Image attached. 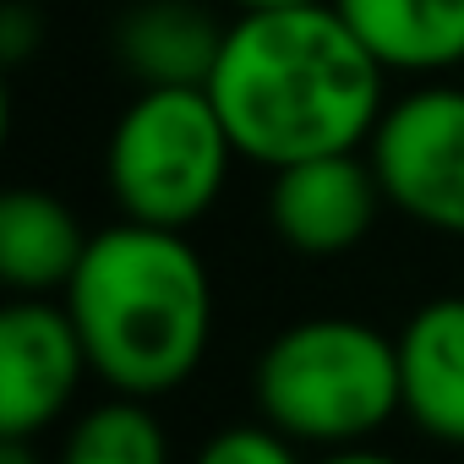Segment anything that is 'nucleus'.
Listing matches in <instances>:
<instances>
[{"label": "nucleus", "mask_w": 464, "mask_h": 464, "mask_svg": "<svg viewBox=\"0 0 464 464\" xmlns=\"http://www.w3.org/2000/svg\"><path fill=\"white\" fill-rule=\"evenodd\" d=\"M388 72L334 0L290 12H236L208 99L246 164L285 169L317 153H355L388 110Z\"/></svg>", "instance_id": "f257e3e1"}, {"label": "nucleus", "mask_w": 464, "mask_h": 464, "mask_svg": "<svg viewBox=\"0 0 464 464\" xmlns=\"http://www.w3.org/2000/svg\"><path fill=\"white\" fill-rule=\"evenodd\" d=\"M93 377L126 399H159L191 382L213 344V279L186 229L104 224L66 285Z\"/></svg>", "instance_id": "f03ea898"}, {"label": "nucleus", "mask_w": 464, "mask_h": 464, "mask_svg": "<svg viewBox=\"0 0 464 464\" xmlns=\"http://www.w3.org/2000/svg\"><path fill=\"white\" fill-rule=\"evenodd\" d=\"M252 404L301 448L372 442L399 399V339L361 317H301L279 328L252 366Z\"/></svg>", "instance_id": "7ed1b4c3"}, {"label": "nucleus", "mask_w": 464, "mask_h": 464, "mask_svg": "<svg viewBox=\"0 0 464 464\" xmlns=\"http://www.w3.org/2000/svg\"><path fill=\"white\" fill-rule=\"evenodd\" d=\"M208 88H137L104 142V186L121 218L191 229L213 213L236 164Z\"/></svg>", "instance_id": "20e7f679"}, {"label": "nucleus", "mask_w": 464, "mask_h": 464, "mask_svg": "<svg viewBox=\"0 0 464 464\" xmlns=\"http://www.w3.org/2000/svg\"><path fill=\"white\" fill-rule=\"evenodd\" d=\"M366 159L393 213L431 236L464 241V88L420 82L388 99Z\"/></svg>", "instance_id": "39448f33"}, {"label": "nucleus", "mask_w": 464, "mask_h": 464, "mask_svg": "<svg viewBox=\"0 0 464 464\" xmlns=\"http://www.w3.org/2000/svg\"><path fill=\"white\" fill-rule=\"evenodd\" d=\"M93 372L61 295H12L0 312V437L50 431Z\"/></svg>", "instance_id": "423d86ee"}, {"label": "nucleus", "mask_w": 464, "mask_h": 464, "mask_svg": "<svg viewBox=\"0 0 464 464\" xmlns=\"http://www.w3.org/2000/svg\"><path fill=\"white\" fill-rule=\"evenodd\" d=\"M388 208L382 180L366 159L355 153H317L285 169H268V224L295 257H344L355 252L377 213Z\"/></svg>", "instance_id": "0eeeda50"}, {"label": "nucleus", "mask_w": 464, "mask_h": 464, "mask_svg": "<svg viewBox=\"0 0 464 464\" xmlns=\"http://www.w3.org/2000/svg\"><path fill=\"white\" fill-rule=\"evenodd\" d=\"M393 339L404 420L442 448H464V295L420 301Z\"/></svg>", "instance_id": "6e6552de"}, {"label": "nucleus", "mask_w": 464, "mask_h": 464, "mask_svg": "<svg viewBox=\"0 0 464 464\" xmlns=\"http://www.w3.org/2000/svg\"><path fill=\"white\" fill-rule=\"evenodd\" d=\"M224 28L202 0H137L110 28V55L137 88H208Z\"/></svg>", "instance_id": "1a4fd4ad"}, {"label": "nucleus", "mask_w": 464, "mask_h": 464, "mask_svg": "<svg viewBox=\"0 0 464 464\" xmlns=\"http://www.w3.org/2000/svg\"><path fill=\"white\" fill-rule=\"evenodd\" d=\"M82 218L39 186H17L0 197V285L12 295H66L82 252Z\"/></svg>", "instance_id": "9d476101"}, {"label": "nucleus", "mask_w": 464, "mask_h": 464, "mask_svg": "<svg viewBox=\"0 0 464 464\" xmlns=\"http://www.w3.org/2000/svg\"><path fill=\"white\" fill-rule=\"evenodd\" d=\"M334 6L388 77H442L464 66V0H334Z\"/></svg>", "instance_id": "9b49d317"}, {"label": "nucleus", "mask_w": 464, "mask_h": 464, "mask_svg": "<svg viewBox=\"0 0 464 464\" xmlns=\"http://www.w3.org/2000/svg\"><path fill=\"white\" fill-rule=\"evenodd\" d=\"M55 464H169V437L148 399H99L88 404L61 442Z\"/></svg>", "instance_id": "f8f14e48"}, {"label": "nucleus", "mask_w": 464, "mask_h": 464, "mask_svg": "<svg viewBox=\"0 0 464 464\" xmlns=\"http://www.w3.org/2000/svg\"><path fill=\"white\" fill-rule=\"evenodd\" d=\"M191 464H301V442H290L279 426L257 415V420H236V426H218L213 437H202Z\"/></svg>", "instance_id": "ddd939ff"}, {"label": "nucleus", "mask_w": 464, "mask_h": 464, "mask_svg": "<svg viewBox=\"0 0 464 464\" xmlns=\"http://www.w3.org/2000/svg\"><path fill=\"white\" fill-rule=\"evenodd\" d=\"M44 39V23L34 17V0H12L6 17H0V50H6V61H28V50Z\"/></svg>", "instance_id": "4468645a"}, {"label": "nucleus", "mask_w": 464, "mask_h": 464, "mask_svg": "<svg viewBox=\"0 0 464 464\" xmlns=\"http://www.w3.org/2000/svg\"><path fill=\"white\" fill-rule=\"evenodd\" d=\"M312 464H404V459H393V453H382V448H372V442H350V448L317 453Z\"/></svg>", "instance_id": "2eb2a0df"}, {"label": "nucleus", "mask_w": 464, "mask_h": 464, "mask_svg": "<svg viewBox=\"0 0 464 464\" xmlns=\"http://www.w3.org/2000/svg\"><path fill=\"white\" fill-rule=\"evenodd\" d=\"M0 464H44L28 437H0Z\"/></svg>", "instance_id": "dca6fc26"}, {"label": "nucleus", "mask_w": 464, "mask_h": 464, "mask_svg": "<svg viewBox=\"0 0 464 464\" xmlns=\"http://www.w3.org/2000/svg\"><path fill=\"white\" fill-rule=\"evenodd\" d=\"M236 12H290V6H323V0H229Z\"/></svg>", "instance_id": "f3484780"}]
</instances>
